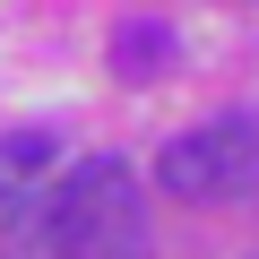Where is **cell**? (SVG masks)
Wrapping results in <instances>:
<instances>
[{"label":"cell","mask_w":259,"mask_h":259,"mask_svg":"<svg viewBox=\"0 0 259 259\" xmlns=\"http://www.w3.org/2000/svg\"><path fill=\"white\" fill-rule=\"evenodd\" d=\"M0 182H9V173H0Z\"/></svg>","instance_id":"7"},{"label":"cell","mask_w":259,"mask_h":259,"mask_svg":"<svg viewBox=\"0 0 259 259\" xmlns=\"http://www.w3.org/2000/svg\"><path fill=\"white\" fill-rule=\"evenodd\" d=\"M0 250H44V190L0 182Z\"/></svg>","instance_id":"5"},{"label":"cell","mask_w":259,"mask_h":259,"mask_svg":"<svg viewBox=\"0 0 259 259\" xmlns=\"http://www.w3.org/2000/svg\"><path fill=\"white\" fill-rule=\"evenodd\" d=\"M0 164H9V182H26L35 164H52V139L44 130H9V139H0Z\"/></svg>","instance_id":"6"},{"label":"cell","mask_w":259,"mask_h":259,"mask_svg":"<svg viewBox=\"0 0 259 259\" xmlns=\"http://www.w3.org/2000/svg\"><path fill=\"white\" fill-rule=\"evenodd\" d=\"M207 173H216V199H259V112H233V121H207Z\"/></svg>","instance_id":"2"},{"label":"cell","mask_w":259,"mask_h":259,"mask_svg":"<svg viewBox=\"0 0 259 259\" xmlns=\"http://www.w3.org/2000/svg\"><path fill=\"white\" fill-rule=\"evenodd\" d=\"M44 259H156L139 173L121 156H87L44 190Z\"/></svg>","instance_id":"1"},{"label":"cell","mask_w":259,"mask_h":259,"mask_svg":"<svg viewBox=\"0 0 259 259\" xmlns=\"http://www.w3.org/2000/svg\"><path fill=\"white\" fill-rule=\"evenodd\" d=\"M156 182H164L173 199H216V173H207V139H199V130L164 139V156H156Z\"/></svg>","instance_id":"4"},{"label":"cell","mask_w":259,"mask_h":259,"mask_svg":"<svg viewBox=\"0 0 259 259\" xmlns=\"http://www.w3.org/2000/svg\"><path fill=\"white\" fill-rule=\"evenodd\" d=\"M112 69H121L130 87L164 78V69H173V26H164V18H121V26H112Z\"/></svg>","instance_id":"3"}]
</instances>
